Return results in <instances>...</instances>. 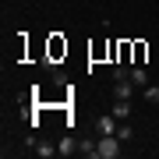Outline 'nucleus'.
<instances>
[{"label": "nucleus", "instance_id": "9b49d317", "mask_svg": "<svg viewBox=\"0 0 159 159\" xmlns=\"http://www.w3.org/2000/svg\"><path fill=\"white\" fill-rule=\"evenodd\" d=\"M142 96H145L148 102H159V85H145V89H142Z\"/></svg>", "mask_w": 159, "mask_h": 159}, {"label": "nucleus", "instance_id": "9d476101", "mask_svg": "<svg viewBox=\"0 0 159 159\" xmlns=\"http://www.w3.org/2000/svg\"><path fill=\"white\" fill-rule=\"evenodd\" d=\"M117 138H120V142H131V138H134V127H131V124H120L117 127Z\"/></svg>", "mask_w": 159, "mask_h": 159}, {"label": "nucleus", "instance_id": "39448f33", "mask_svg": "<svg viewBox=\"0 0 159 159\" xmlns=\"http://www.w3.org/2000/svg\"><path fill=\"white\" fill-rule=\"evenodd\" d=\"M78 152L85 159H99V138H85V142H78Z\"/></svg>", "mask_w": 159, "mask_h": 159}, {"label": "nucleus", "instance_id": "1a4fd4ad", "mask_svg": "<svg viewBox=\"0 0 159 159\" xmlns=\"http://www.w3.org/2000/svg\"><path fill=\"white\" fill-rule=\"evenodd\" d=\"M35 156H39V159L57 156V145H50V142H35Z\"/></svg>", "mask_w": 159, "mask_h": 159}, {"label": "nucleus", "instance_id": "0eeeda50", "mask_svg": "<svg viewBox=\"0 0 159 159\" xmlns=\"http://www.w3.org/2000/svg\"><path fill=\"white\" fill-rule=\"evenodd\" d=\"M60 53H67V43H60V35H53L50 39V60H57Z\"/></svg>", "mask_w": 159, "mask_h": 159}, {"label": "nucleus", "instance_id": "f03ea898", "mask_svg": "<svg viewBox=\"0 0 159 159\" xmlns=\"http://www.w3.org/2000/svg\"><path fill=\"white\" fill-rule=\"evenodd\" d=\"M117 127H120V120L113 113H106V117L96 120V134H117Z\"/></svg>", "mask_w": 159, "mask_h": 159}, {"label": "nucleus", "instance_id": "20e7f679", "mask_svg": "<svg viewBox=\"0 0 159 159\" xmlns=\"http://www.w3.org/2000/svg\"><path fill=\"white\" fill-rule=\"evenodd\" d=\"M110 113L117 120H131V113H134V110H131V99H113V110H110Z\"/></svg>", "mask_w": 159, "mask_h": 159}, {"label": "nucleus", "instance_id": "f257e3e1", "mask_svg": "<svg viewBox=\"0 0 159 159\" xmlns=\"http://www.w3.org/2000/svg\"><path fill=\"white\" fill-rule=\"evenodd\" d=\"M120 156V138L117 134H99V159H117Z\"/></svg>", "mask_w": 159, "mask_h": 159}, {"label": "nucleus", "instance_id": "423d86ee", "mask_svg": "<svg viewBox=\"0 0 159 159\" xmlns=\"http://www.w3.org/2000/svg\"><path fill=\"white\" fill-rule=\"evenodd\" d=\"M74 152H78V138L64 134L60 142H57V156H74Z\"/></svg>", "mask_w": 159, "mask_h": 159}, {"label": "nucleus", "instance_id": "f8f14e48", "mask_svg": "<svg viewBox=\"0 0 159 159\" xmlns=\"http://www.w3.org/2000/svg\"><path fill=\"white\" fill-rule=\"evenodd\" d=\"M145 60V43H134V64Z\"/></svg>", "mask_w": 159, "mask_h": 159}, {"label": "nucleus", "instance_id": "7ed1b4c3", "mask_svg": "<svg viewBox=\"0 0 159 159\" xmlns=\"http://www.w3.org/2000/svg\"><path fill=\"white\" fill-rule=\"evenodd\" d=\"M134 81H131V78H124V81H117V85H113V99H131V96H134Z\"/></svg>", "mask_w": 159, "mask_h": 159}, {"label": "nucleus", "instance_id": "6e6552de", "mask_svg": "<svg viewBox=\"0 0 159 159\" xmlns=\"http://www.w3.org/2000/svg\"><path fill=\"white\" fill-rule=\"evenodd\" d=\"M131 81H134V89H145V85H148L145 67H131Z\"/></svg>", "mask_w": 159, "mask_h": 159}]
</instances>
